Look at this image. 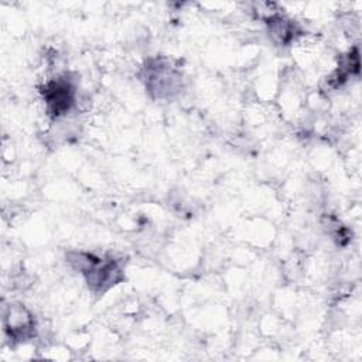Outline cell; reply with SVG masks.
Instances as JSON below:
<instances>
[{"instance_id":"2","label":"cell","mask_w":362,"mask_h":362,"mask_svg":"<svg viewBox=\"0 0 362 362\" xmlns=\"http://www.w3.org/2000/svg\"><path fill=\"white\" fill-rule=\"evenodd\" d=\"M6 320L8 321L6 329L8 331L11 338L17 341H24L25 338L33 335L31 329L34 327V321L24 308H11L10 315H7Z\"/></svg>"},{"instance_id":"1","label":"cell","mask_w":362,"mask_h":362,"mask_svg":"<svg viewBox=\"0 0 362 362\" xmlns=\"http://www.w3.org/2000/svg\"><path fill=\"white\" fill-rule=\"evenodd\" d=\"M44 98L49 112L55 116H61L65 115L74 105V88L69 82L58 79L47 85Z\"/></svg>"}]
</instances>
